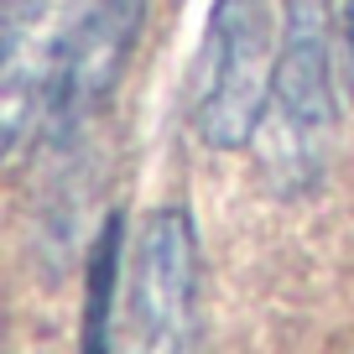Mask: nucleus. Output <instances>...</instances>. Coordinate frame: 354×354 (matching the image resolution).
Returning a JSON list of instances; mask_svg holds the SVG:
<instances>
[{"label":"nucleus","mask_w":354,"mask_h":354,"mask_svg":"<svg viewBox=\"0 0 354 354\" xmlns=\"http://www.w3.org/2000/svg\"><path fill=\"white\" fill-rule=\"evenodd\" d=\"M333 0H287L281 6V47L271 73L255 156L261 177L281 198H302L323 183L333 151Z\"/></svg>","instance_id":"f257e3e1"},{"label":"nucleus","mask_w":354,"mask_h":354,"mask_svg":"<svg viewBox=\"0 0 354 354\" xmlns=\"http://www.w3.org/2000/svg\"><path fill=\"white\" fill-rule=\"evenodd\" d=\"M281 26H271V0H214L203 32V68L193 94V131L214 151L255 146Z\"/></svg>","instance_id":"f03ea898"},{"label":"nucleus","mask_w":354,"mask_h":354,"mask_svg":"<svg viewBox=\"0 0 354 354\" xmlns=\"http://www.w3.org/2000/svg\"><path fill=\"white\" fill-rule=\"evenodd\" d=\"M198 224L188 209H156L131 255V354L198 349Z\"/></svg>","instance_id":"7ed1b4c3"},{"label":"nucleus","mask_w":354,"mask_h":354,"mask_svg":"<svg viewBox=\"0 0 354 354\" xmlns=\"http://www.w3.org/2000/svg\"><path fill=\"white\" fill-rule=\"evenodd\" d=\"M141 16L146 0H78L63 53V84H57L53 120H47L57 136H73L115 94L136 32H141Z\"/></svg>","instance_id":"20e7f679"},{"label":"nucleus","mask_w":354,"mask_h":354,"mask_svg":"<svg viewBox=\"0 0 354 354\" xmlns=\"http://www.w3.org/2000/svg\"><path fill=\"white\" fill-rule=\"evenodd\" d=\"M120 271H125V214H110V219L100 224V240L88 245V266H84V323H78V354H110Z\"/></svg>","instance_id":"39448f33"},{"label":"nucleus","mask_w":354,"mask_h":354,"mask_svg":"<svg viewBox=\"0 0 354 354\" xmlns=\"http://www.w3.org/2000/svg\"><path fill=\"white\" fill-rule=\"evenodd\" d=\"M339 32H344V73H349V94H354V0L339 6Z\"/></svg>","instance_id":"423d86ee"}]
</instances>
